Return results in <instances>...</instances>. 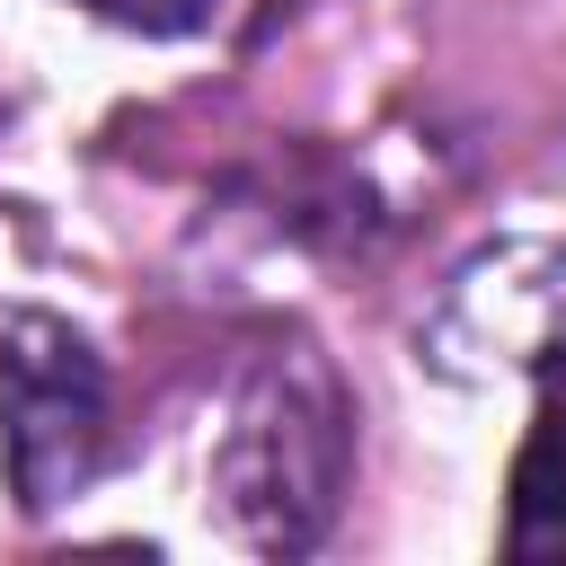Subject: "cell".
I'll return each instance as SVG.
<instances>
[{
    "instance_id": "6da1fadb",
    "label": "cell",
    "mask_w": 566,
    "mask_h": 566,
    "mask_svg": "<svg viewBox=\"0 0 566 566\" xmlns=\"http://www.w3.org/2000/svg\"><path fill=\"white\" fill-rule=\"evenodd\" d=\"M345 478H354V398H345L336 363L301 336L256 354L221 416V442H212L221 522L265 557H301L327 539Z\"/></svg>"
},
{
    "instance_id": "7a4b0ae2",
    "label": "cell",
    "mask_w": 566,
    "mask_h": 566,
    "mask_svg": "<svg viewBox=\"0 0 566 566\" xmlns=\"http://www.w3.org/2000/svg\"><path fill=\"white\" fill-rule=\"evenodd\" d=\"M106 363L53 310L0 318V469L18 513L71 504L106 460Z\"/></svg>"
},
{
    "instance_id": "3957f363",
    "label": "cell",
    "mask_w": 566,
    "mask_h": 566,
    "mask_svg": "<svg viewBox=\"0 0 566 566\" xmlns=\"http://www.w3.org/2000/svg\"><path fill=\"white\" fill-rule=\"evenodd\" d=\"M424 363L451 380H557L566 371V248L495 239L460 256L424 310Z\"/></svg>"
},
{
    "instance_id": "277c9868",
    "label": "cell",
    "mask_w": 566,
    "mask_h": 566,
    "mask_svg": "<svg viewBox=\"0 0 566 566\" xmlns=\"http://www.w3.org/2000/svg\"><path fill=\"white\" fill-rule=\"evenodd\" d=\"M513 557H566V398H548L513 451V504H504Z\"/></svg>"
},
{
    "instance_id": "5b68a950",
    "label": "cell",
    "mask_w": 566,
    "mask_h": 566,
    "mask_svg": "<svg viewBox=\"0 0 566 566\" xmlns=\"http://www.w3.org/2000/svg\"><path fill=\"white\" fill-rule=\"evenodd\" d=\"M80 9L106 27H133V35H195V27H212L221 0H80Z\"/></svg>"
}]
</instances>
